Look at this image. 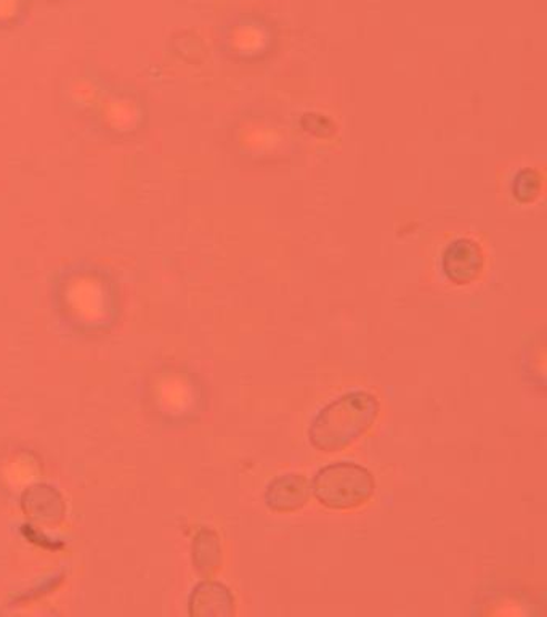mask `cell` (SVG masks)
I'll list each match as a JSON object with an SVG mask.
<instances>
[{
	"instance_id": "1",
	"label": "cell",
	"mask_w": 547,
	"mask_h": 617,
	"mask_svg": "<svg viewBox=\"0 0 547 617\" xmlns=\"http://www.w3.org/2000/svg\"><path fill=\"white\" fill-rule=\"evenodd\" d=\"M381 404L368 391H352L327 404L308 428L312 447L323 454H337L354 446L373 428Z\"/></svg>"
},
{
	"instance_id": "2",
	"label": "cell",
	"mask_w": 547,
	"mask_h": 617,
	"mask_svg": "<svg viewBox=\"0 0 547 617\" xmlns=\"http://www.w3.org/2000/svg\"><path fill=\"white\" fill-rule=\"evenodd\" d=\"M312 489L322 507L347 512L368 504L376 493V481L365 466L337 462L316 473Z\"/></svg>"
},
{
	"instance_id": "3",
	"label": "cell",
	"mask_w": 547,
	"mask_h": 617,
	"mask_svg": "<svg viewBox=\"0 0 547 617\" xmlns=\"http://www.w3.org/2000/svg\"><path fill=\"white\" fill-rule=\"evenodd\" d=\"M311 483L304 475L298 473H286L278 476L266 486L264 502L273 513L298 512L311 500Z\"/></svg>"
},
{
	"instance_id": "4",
	"label": "cell",
	"mask_w": 547,
	"mask_h": 617,
	"mask_svg": "<svg viewBox=\"0 0 547 617\" xmlns=\"http://www.w3.org/2000/svg\"><path fill=\"white\" fill-rule=\"evenodd\" d=\"M192 616H235L236 603L232 590L221 583H203L194 588L190 600Z\"/></svg>"
},
{
	"instance_id": "5",
	"label": "cell",
	"mask_w": 547,
	"mask_h": 617,
	"mask_svg": "<svg viewBox=\"0 0 547 617\" xmlns=\"http://www.w3.org/2000/svg\"><path fill=\"white\" fill-rule=\"evenodd\" d=\"M482 267H484V256L474 243H455L446 251L445 274L456 285H467V283L474 282L480 275Z\"/></svg>"
},
{
	"instance_id": "6",
	"label": "cell",
	"mask_w": 547,
	"mask_h": 617,
	"mask_svg": "<svg viewBox=\"0 0 547 617\" xmlns=\"http://www.w3.org/2000/svg\"><path fill=\"white\" fill-rule=\"evenodd\" d=\"M193 563L197 573L212 576L221 569L222 547L217 534L211 529L201 530L193 542Z\"/></svg>"
}]
</instances>
